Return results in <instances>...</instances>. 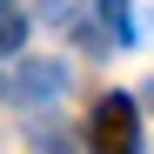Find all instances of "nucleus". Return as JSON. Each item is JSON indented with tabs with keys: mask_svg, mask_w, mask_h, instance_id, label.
<instances>
[{
	"mask_svg": "<svg viewBox=\"0 0 154 154\" xmlns=\"http://www.w3.org/2000/svg\"><path fill=\"white\" fill-rule=\"evenodd\" d=\"M94 20H100V27H114L121 47H134V40H141V14H134V7H100Z\"/></svg>",
	"mask_w": 154,
	"mask_h": 154,
	"instance_id": "nucleus-3",
	"label": "nucleus"
},
{
	"mask_svg": "<svg viewBox=\"0 0 154 154\" xmlns=\"http://www.w3.org/2000/svg\"><path fill=\"white\" fill-rule=\"evenodd\" d=\"M87 154H141V100L134 94H100L94 100Z\"/></svg>",
	"mask_w": 154,
	"mask_h": 154,
	"instance_id": "nucleus-1",
	"label": "nucleus"
},
{
	"mask_svg": "<svg viewBox=\"0 0 154 154\" xmlns=\"http://www.w3.org/2000/svg\"><path fill=\"white\" fill-rule=\"evenodd\" d=\"M34 154H74V134L54 127V121H40V127H34Z\"/></svg>",
	"mask_w": 154,
	"mask_h": 154,
	"instance_id": "nucleus-5",
	"label": "nucleus"
},
{
	"mask_svg": "<svg viewBox=\"0 0 154 154\" xmlns=\"http://www.w3.org/2000/svg\"><path fill=\"white\" fill-rule=\"evenodd\" d=\"M27 47V7H0V54Z\"/></svg>",
	"mask_w": 154,
	"mask_h": 154,
	"instance_id": "nucleus-4",
	"label": "nucleus"
},
{
	"mask_svg": "<svg viewBox=\"0 0 154 154\" xmlns=\"http://www.w3.org/2000/svg\"><path fill=\"white\" fill-rule=\"evenodd\" d=\"M60 87H67V60H60V54H34V60H20V67L7 74L0 94L20 100V107H40V100H54Z\"/></svg>",
	"mask_w": 154,
	"mask_h": 154,
	"instance_id": "nucleus-2",
	"label": "nucleus"
}]
</instances>
